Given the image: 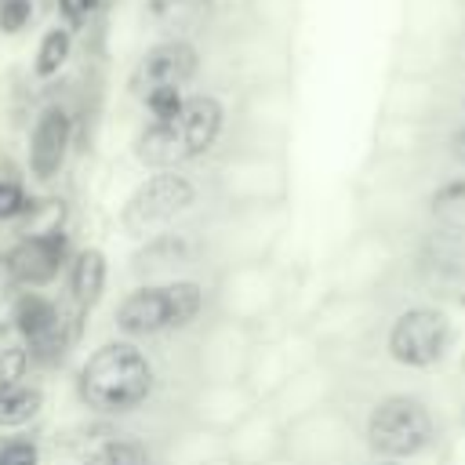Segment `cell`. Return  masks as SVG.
Segmentation results:
<instances>
[{"label": "cell", "instance_id": "1", "mask_svg": "<svg viewBox=\"0 0 465 465\" xmlns=\"http://www.w3.org/2000/svg\"><path fill=\"white\" fill-rule=\"evenodd\" d=\"M153 360L131 338L98 345L76 371V396L94 414H131L153 396Z\"/></svg>", "mask_w": 465, "mask_h": 465}, {"label": "cell", "instance_id": "2", "mask_svg": "<svg viewBox=\"0 0 465 465\" xmlns=\"http://www.w3.org/2000/svg\"><path fill=\"white\" fill-rule=\"evenodd\" d=\"M225 127V105L214 94H185L171 120H149L134 138V160L153 171H178L214 149Z\"/></svg>", "mask_w": 465, "mask_h": 465}, {"label": "cell", "instance_id": "3", "mask_svg": "<svg viewBox=\"0 0 465 465\" xmlns=\"http://www.w3.org/2000/svg\"><path fill=\"white\" fill-rule=\"evenodd\" d=\"M436 418L425 400L411 392L381 396L363 425V443L381 461H403L414 454H425L436 443Z\"/></svg>", "mask_w": 465, "mask_h": 465}, {"label": "cell", "instance_id": "4", "mask_svg": "<svg viewBox=\"0 0 465 465\" xmlns=\"http://www.w3.org/2000/svg\"><path fill=\"white\" fill-rule=\"evenodd\" d=\"M196 182L182 171H153L145 182L134 185V193L120 207V225L127 236L149 240L163 229H171L185 211L196 207Z\"/></svg>", "mask_w": 465, "mask_h": 465}, {"label": "cell", "instance_id": "5", "mask_svg": "<svg viewBox=\"0 0 465 465\" xmlns=\"http://www.w3.org/2000/svg\"><path fill=\"white\" fill-rule=\"evenodd\" d=\"M450 341H454V323H450V316L443 309L411 305L392 320V327L385 334V352L400 367L429 371L447 356Z\"/></svg>", "mask_w": 465, "mask_h": 465}, {"label": "cell", "instance_id": "6", "mask_svg": "<svg viewBox=\"0 0 465 465\" xmlns=\"http://www.w3.org/2000/svg\"><path fill=\"white\" fill-rule=\"evenodd\" d=\"M225 458L232 465H269L287 458V421L276 407L254 403L229 432H225Z\"/></svg>", "mask_w": 465, "mask_h": 465}, {"label": "cell", "instance_id": "7", "mask_svg": "<svg viewBox=\"0 0 465 465\" xmlns=\"http://www.w3.org/2000/svg\"><path fill=\"white\" fill-rule=\"evenodd\" d=\"M7 254V269L18 283V291H40L54 283L69 262H73V243L69 232H47V236H18Z\"/></svg>", "mask_w": 465, "mask_h": 465}, {"label": "cell", "instance_id": "8", "mask_svg": "<svg viewBox=\"0 0 465 465\" xmlns=\"http://www.w3.org/2000/svg\"><path fill=\"white\" fill-rule=\"evenodd\" d=\"M272 302H276V280L262 262H243L229 269L218 283L222 320H232V323L251 327L272 309Z\"/></svg>", "mask_w": 465, "mask_h": 465}, {"label": "cell", "instance_id": "9", "mask_svg": "<svg viewBox=\"0 0 465 465\" xmlns=\"http://www.w3.org/2000/svg\"><path fill=\"white\" fill-rule=\"evenodd\" d=\"M200 69L193 40H156L131 69V94L142 98L153 87H185Z\"/></svg>", "mask_w": 465, "mask_h": 465}, {"label": "cell", "instance_id": "10", "mask_svg": "<svg viewBox=\"0 0 465 465\" xmlns=\"http://www.w3.org/2000/svg\"><path fill=\"white\" fill-rule=\"evenodd\" d=\"M73 149V116L65 105H44L29 131V174L36 182H54Z\"/></svg>", "mask_w": 465, "mask_h": 465}, {"label": "cell", "instance_id": "11", "mask_svg": "<svg viewBox=\"0 0 465 465\" xmlns=\"http://www.w3.org/2000/svg\"><path fill=\"white\" fill-rule=\"evenodd\" d=\"M113 323L124 338H153L174 331L171 312V287L167 283H138L127 291L113 312Z\"/></svg>", "mask_w": 465, "mask_h": 465}, {"label": "cell", "instance_id": "12", "mask_svg": "<svg viewBox=\"0 0 465 465\" xmlns=\"http://www.w3.org/2000/svg\"><path fill=\"white\" fill-rule=\"evenodd\" d=\"M254 403L258 400L243 381H203L189 400V425L225 436Z\"/></svg>", "mask_w": 465, "mask_h": 465}, {"label": "cell", "instance_id": "13", "mask_svg": "<svg viewBox=\"0 0 465 465\" xmlns=\"http://www.w3.org/2000/svg\"><path fill=\"white\" fill-rule=\"evenodd\" d=\"M251 334L243 323L222 320L200 345V367L203 381H243L247 360H251Z\"/></svg>", "mask_w": 465, "mask_h": 465}, {"label": "cell", "instance_id": "14", "mask_svg": "<svg viewBox=\"0 0 465 465\" xmlns=\"http://www.w3.org/2000/svg\"><path fill=\"white\" fill-rule=\"evenodd\" d=\"M193 258H196L193 236L174 232V229H163V232L149 236V240L131 254V272H134L138 280H145V283H153V280H163V283H167V280H174L178 269L193 265Z\"/></svg>", "mask_w": 465, "mask_h": 465}, {"label": "cell", "instance_id": "15", "mask_svg": "<svg viewBox=\"0 0 465 465\" xmlns=\"http://www.w3.org/2000/svg\"><path fill=\"white\" fill-rule=\"evenodd\" d=\"M145 22L160 40H193L214 15V0H145Z\"/></svg>", "mask_w": 465, "mask_h": 465}, {"label": "cell", "instance_id": "16", "mask_svg": "<svg viewBox=\"0 0 465 465\" xmlns=\"http://www.w3.org/2000/svg\"><path fill=\"white\" fill-rule=\"evenodd\" d=\"M65 280H69V298H73V309L87 320L91 309L102 302L105 294V280H109V262H105V251L102 247H80L73 251V262L65 269Z\"/></svg>", "mask_w": 465, "mask_h": 465}, {"label": "cell", "instance_id": "17", "mask_svg": "<svg viewBox=\"0 0 465 465\" xmlns=\"http://www.w3.org/2000/svg\"><path fill=\"white\" fill-rule=\"evenodd\" d=\"M214 458H225V436L200 425H189L163 450V465H207Z\"/></svg>", "mask_w": 465, "mask_h": 465}, {"label": "cell", "instance_id": "18", "mask_svg": "<svg viewBox=\"0 0 465 465\" xmlns=\"http://www.w3.org/2000/svg\"><path fill=\"white\" fill-rule=\"evenodd\" d=\"M40 411H44V389L33 381H22V385L0 392V429H22Z\"/></svg>", "mask_w": 465, "mask_h": 465}, {"label": "cell", "instance_id": "19", "mask_svg": "<svg viewBox=\"0 0 465 465\" xmlns=\"http://www.w3.org/2000/svg\"><path fill=\"white\" fill-rule=\"evenodd\" d=\"M18 236H47V232H62L65 229V200L58 196H33L25 214L15 222Z\"/></svg>", "mask_w": 465, "mask_h": 465}, {"label": "cell", "instance_id": "20", "mask_svg": "<svg viewBox=\"0 0 465 465\" xmlns=\"http://www.w3.org/2000/svg\"><path fill=\"white\" fill-rule=\"evenodd\" d=\"M80 465H153V450L142 440L113 436V440L98 443L94 450H87L80 458Z\"/></svg>", "mask_w": 465, "mask_h": 465}, {"label": "cell", "instance_id": "21", "mask_svg": "<svg viewBox=\"0 0 465 465\" xmlns=\"http://www.w3.org/2000/svg\"><path fill=\"white\" fill-rule=\"evenodd\" d=\"M69 54H73V33H69V25H51L40 36V44H36L33 73L40 80H51L54 73H62V65L69 62Z\"/></svg>", "mask_w": 465, "mask_h": 465}, {"label": "cell", "instance_id": "22", "mask_svg": "<svg viewBox=\"0 0 465 465\" xmlns=\"http://www.w3.org/2000/svg\"><path fill=\"white\" fill-rule=\"evenodd\" d=\"M429 214H432L443 229H465V174L443 182V185L429 196Z\"/></svg>", "mask_w": 465, "mask_h": 465}, {"label": "cell", "instance_id": "23", "mask_svg": "<svg viewBox=\"0 0 465 465\" xmlns=\"http://www.w3.org/2000/svg\"><path fill=\"white\" fill-rule=\"evenodd\" d=\"M142 105H145L149 120H171V116L182 113L185 91L182 87H153L149 94H142Z\"/></svg>", "mask_w": 465, "mask_h": 465}, {"label": "cell", "instance_id": "24", "mask_svg": "<svg viewBox=\"0 0 465 465\" xmlns=\"http://www.w3.org/2000/svg\"><path fill=\"white\" fill-rule=\"evenodd\" d=\"M29 193L18 178H0V222H18L29 207Z\"/></svg>", "mask_w": 465, "mask_h": 465}, {"label": "cell", "instance_id": "25", "mask_svg": "<svg viewBox=\"0 0 465 465\" xmlns=\"http://www.w3.org/2000/svg\"><path fill=\"white\" fill-rule=\"evenodd\" d=\"M0 465H40V443L33 436L0 440Z\"/></svg>", "mask_w": 465, "mask_h": 465}, {"label": "cell", "instance_id": "26", "mask_svg": "<svg viewBox=\"0 0 465 465\" xmlns=\"http://www.w3.org/2000/svg\"><path fill=\"white\" fill-rule=\"evenodd\" d=\"M33 22V0H0V33L18 36Z\"/></svg>", "mask_w": 465, "mask_h": 465}, {"label": "cell", "instance_id": "27", "mask_svg": "<svg viewBox=\"0 0 465 465\" xmlns=\"http://www.w3.org/2000/svg\"><path fill=\"white\" fill-rule=\"evenodd\" d=\"M102 0H58V11L69 18V25H84L94 11H98Z\"/></svg>", "mask_w": 465, "mask_h": 465}, {"label": "cell", "instance_id": "28", "mask_svg": "<svg viewBox=\"0 0 465 465\" xmlns=\"http://www.w3.org/2000/svg\"><path fill=\"white\" fill-rule=\"evenodd\" d=\"M15 294H18V283H15L11 269H7V254H0V320H7Z\"/></svg>", "mask_w": 465, "mask_h": 465}, {"label": "cell", "instance_id": "29", "mask_svg": "<svg viewBox=\"0 0 465 465\" xmlns=\"http://www.w3.org/2000/svg\"><path fill=\"white\" fill-rule=\"evenodd\" d=\"M447 153H450V160H454V163H461V167H465V120L450 131V138H447Z\"/></svg>", "mask_w": 465, "mask_h": 465}, {"label": "cell", "instance_id": "30", "mask_svg": "<svg viewBox=\"0 0 465 465\" xmlns=\"http://www.w3.org/2000/svg\"><path fill=\"white\" fill-rule=\"evenodd\" d=\"M207 465H232L229 458H214V461H207Z\"/></svg>", "mask_w": 465, "mask_h": 465}, {"label": "cell", "instance_id": "31", "mask_svg": "<svg viewBox=\"0 0 465 465\" xmlns=\"http://www.w3.org/2000/svg\"><path fill=\"white\" fill-rule=\"evenodd\" d=\"M269 465H294L291 458H280V461H269Z\"/></svg>", "mask_w": 465, "mask_h": 465}, {"label": "cell", "instance_id": "32", "mask_svg": "<svg viewBox=\"0 0 465 465\" xmlns=\"http://www.w3.org/2000/svg\"><path fill=\"white\" fill-rule=\"evenodd\" d=\"M378 465H400V461H378Z\"/></svg>", "mask_w": 465, "mask_h": 465}]
</instances>
